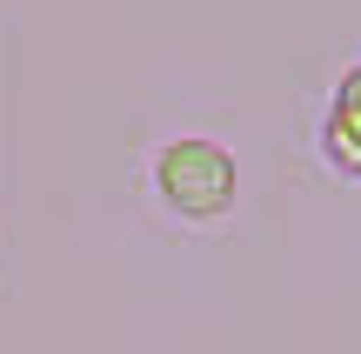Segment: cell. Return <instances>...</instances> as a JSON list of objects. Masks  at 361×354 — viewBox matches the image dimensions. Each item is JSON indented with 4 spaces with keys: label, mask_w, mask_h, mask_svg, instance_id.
<instances>
[{
    "label": "cell",
    "mask_w": 361,
    "mask_h": 354,
    "mask_svg": "<svg viewBox=\"0 0 361 354\" xmlns=\"http://www.w3.org/2000/svg\"><path fill=\"white\" fill-rule=\"evenodd\" d=\"M154 187L180 221H221L234 208V194H241V167H234V154L221 141L188 134V141H168L154 154Z\"/></svg>",
    "instance_id": "6da1fadb"
},
{
    "label": "cell",
    "mask_w": 361,
    "mask_h": 354,
    "mask_svg": "<svg viewBox=\"0 0 361 354\" xmlns=\"http://www.w3.org/2000/svg\"><path fill=\"white\" fill-rule=\"evenodd\" d=\"M322 154L335 160L341 174H361V67H348L328 101V120H322Z\"/></svg>",
    "instance_id": "7a4b0ae2"
}]
</instances>
